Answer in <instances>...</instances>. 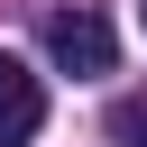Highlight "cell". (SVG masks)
<instances>
[{
	"label": "cell",
	"mask_w": 147,
	"mask_h": 147,
	"mask_svg": "<svg viewBox=\"0 0 147 147\" xmlns=\"http://www.w3.org/2000/svg\"><path fill=\"white\" fill-rule=\"evenodd\" d=\"M129 129H138V147H147V119H129Z\"/></svg>",
	"instance_id": "3"
},
{
	"label": "cell",
	"mask_w": 147,
	"mask_h": 147,
	"mask_svg": "<svg viewBox=\"0 0 147 147\" xmlns=\"http://www.w3.org/2000/svg\"><path fill=\"white\" fill-rule=\"evenodd\" d=\"M37 129H46V83L18 55H0V147H28Z\"/></svg>",
	"instance_id": "2"
},
{
	"label": "cell",
	"mask_w": 147,
	"mask_h": 147,
	"mask_svg": "<svg viewBox=\"0 0 147 147\" xmlns=\"http://www.w3.org/2000/svg\"><path fill=\"white\" fill-rule=\"evenodd\" d=\"M138 9H147V0H138Z\"/></svg>",
	"instance_id": "4"
},
{
	"label": "cell",
	"mask_w": 147,
	"mask_h": 147,
	"mask_svg": "<svg viewBox=\"0 0 147 147\" xmlns=\"http://www.w3.org/2000/svg\"><path fill=\"white\" fill-rule=\"evenodd\" d=\"M46 55H55L64 74H110V64H119V37H110L101 9H55V18H46Z\"/></svg>",
	"instance_id": "1"
}]
</instances>
